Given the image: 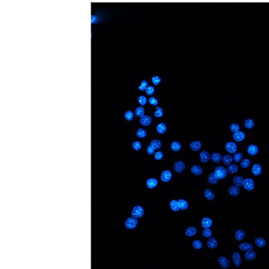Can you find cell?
Instances as JSON below:
<instances>
[{"instance_id": "49", "label": "cell", "mask_w": 269, "mask_h": 269, "mask_svg": "<svg viewBox=\"0 0 269 269\" xmlns=\"http://www.w3.org/2000/svg\"><path fill=\"white\" fill-rule=\"evenodd\" d=\"M154 92H155V89L153 86H147V88L145 89V92H146L147 94L149 96L153 95Z\"/></svg>"}, {"instance_id": "2", "label": "cell", "mask_w": 269, "mask_h": 269, "mask_svg": "<svg viewBox=\"0 0 269 269\" xmlns=\"http://www.w3.org/2000/svg\"><path fill=\"white\" fill-rule=\"evenodd\" d=\"M137 224H138L137 219L133 218V217L127 218L125 221V228L129 229H133L135 228L136 227H137Z\"/></svg>"}, {"instance_id": "29", "label": "cell", "mask_w": 269, "mask_h": 269, "mask_svg": "<svg viewBox=\"0 0 269 269\" xmlns=\"http://www.w3.org/2000/svg\"><path fill=\"white\" fill-rule=\"evenodd\" d=\"M219 179L215 176L214 173L210 174L208 176V181L211 184H216L219 182Z\"/></svg>"}, {"instance_id": "51", "label": "cell", "mask_w": 269, "mask_h": 269, "mask_svg": "<svg viewBox=\"0 0 269 269\" xmlns=\"http://www.w3.org/2000/svg\"><path fill=\"white\" fill-rule=\"evenodd\" d=\"M161 80V78H160V77H159V76H154V77L151 78L152 82H153V83L154 84V85H155V86L159 85V83H160Z\"/></svg>"}, {"instance_id": "40", "label": "cell", "mask_w": 269, "mask_h": 269, "mask_svg": "<svg viewBox=\"0 0 269 269\" xmlns=\"http://www.w3.org/2000/svg\"><path fill=\"white\" fill-rule=\"evenodd\" d=\"M141 147H142V145H141V143L138 141H136L132 143V148H133V150H135V151L141 150Z\"/></svg>"}, {"instance_id": "7", "label": "cell", "mask_w": 269, "mask_h": 269, "mask_svg": "<svg viewBox=\"0 0 269 269\" xmlns=\"http://www.w3.org/2000/svg\"><path fill=\"white\" fill-rule=\"evenodd\" d=\"M151 122L152 119L151 116L148 115H143L139 119V123L143 126H145V127L151 125Z\"/></svg>"}, {"instance_id": "10", "label": "cell", "mask_w": 269, "mask_h": 269, "mask_svg": "<svg viewBox=\"0 0 269 269\" xmlns=\"http://www.w3.org/2000/svg\"><path fill=\"white\" fill-rule=\"evenodd\" d=\"M218 262L223 268H228L230 265V261L224 257H219L218 258Z\"/></svg>"}, {"instance_id": "39", "label": "cell", "mask_w": 269, "mask_h": 269, "mask_svg": "<svg viewBox=\"0 0 269 269\" xmlns=\"http://www.w3.org/2000/svg\"><path fill=\"white\" fill-rule=\"evenodd\" d=\"M238 170V168L237 165L235 164H231L228 166V172L229 174H234L236 173Z\"/></svg>"}, {"instance_id": "8", "label": "cell", "mask_w": 269, "mask_h": 269, "mask_svg": "<svg viewBox=\"0 0 269 269\" xmlns=\"http://www.w3.org/2000/svg\"><path fill=\"white\" fill-rule=\"evenodd\" d=\"M172 174L170 170H165L161 174V180L164 182H168L171 180Z\"/></svg>"}, {"instance_id": "46", "label": "cell", "mask_w": 269, "mask_h": 269, "mask_svg": "<svg viewBox=\"0 0 269 269\" xmlns=\"http://www.w3.org/2000/svg\"><path fill=\"white\" fill-rule=\"evenodd\" d=\"M147 86H148V83L147 81L143 80L142 81L141 85L138 87V89L140 90V91H144V90H145V89L147 88Z\"/></svg>"}, {"instance_id": "44", "label": "cell", "mask_w": 269, "mask_h": 269, "mask_svg": "<svg viewBox=\"0 0 269 269\" xmlns=\"http://www.w3.org/2000/svg\"><path fill=\"white\" fill-rule=\"evenodd\" d=\"M192 245H193V247H194V248H195L196 250L201 249V248H202V246H203V245H202V242H200V240H198V239H196V240H194V241L193 242Z\"/></svg>"}, {"instance_id": "16", "label": "cell", "mask_w": 269, "mask_h": 269, "mask_svg": "<svg viewBox=\"0 0 269 269\" xmlns=\"http://www.w3.org/2000/svg\"><path fill=\"white\" fill-rule=\"evenodd\" d=\"M213 225V221L209 218H204L201 221V225L203 228H209Z\"/></svg>"}, {"instance_id": "28", "label": "cell", "mask_w": 269, "mask_h": 269, "mask_svg": "<svg viewBox=\"0 0 269 269\" xmlns=\"http://www.w3.org/2000/svg\"><path fill=\"white\" fill-rule=\"evenodd\" d=\"M211 160L213 162H215L216 164H219L220 161H221V160H222V156L220 154L214 153L211 155Z\"/></svg>"}, {"instance_id": "5", "label": "cell", "mask_w": 269, "mask_h": 269, "mask_svg": "<svg viewBox=\"0 0 269 269\" xmlns=\"http://www.w3.org/2000/svg\"><path fill=\"white\" fill-rule=\"evenodd\" d=\"M225 150L230 154H235L237 151V145L234 142H228L225 144Z\"/></svg>"}, {"instance_id": "15", "label": "cell", "mask_w": 269, "mask_h": 269, "mask_svg": "<svg viewBox=\"0 0 269 269\" xmlns=\"http://www.w3.org/2000/svg\"><path fill=\"white\" fill-rule=\"evenodd\" d=\"M228 192L230 195L232 196H238L239 193V188L237 186H232L229 188Z\"/></svg>"}, {"instance_id": "18", "label": "cell", "mask_w": 269, "mask_h": 269, "mask_svg": "<svg viewBox=\"0 0 269 269\" xmlns=\"http://www.w3.org/2000/svg\"><path fill=\"white\" fill-rule=\"evenodd\" d=\"M200 158L203 163H206L210 160L211 156L208 152H207L205 151H203L200 152Z\"/></svg>"}, {"instance_id": "27", "label": "cell", "mask_w": 269, "mask_h": 269, "mask_svg": "<svg viewBox=\"0 0 269 269\" xmlns=\"http://www.w3.org/2000/svg\"><path fill=\"white\" fill-rule=\"evenodd\" d=\"M197 230L194 227H189V228H186V229L185 230V234L187 236H193L196 234Z\"/></svg>"}, {"instance_id": "37", "label": "cell", "mask_w": 269, "mask_h": 269, "mask_svg": "<svg viewBox=\"0 0 269 269\" xmlns=\"http://www.w3.org/2000/svg\"><path fill=\"white\" fill-rule=\"evenodd\" d=\"M144 113H145V109L142 106H139L135 110V115L136 116H137V117L141 118V116L144 115Z\"/></svg>"}, {"instance_id": "20", "label": "cell", "mask_w": 269, "mask_h": 269, "mask_svg": "<svg viewBox=\"0 0 269 269\" xmlns=\"http://www.w3.org/2000/svg\"><path fill=\"white\" fill-rule=\"evenodd\" d=\"M262 166H260V165L256 164L254 165L253 166H252V173H253V174L255 175V176H259V175L262 173Z\"/></svg>"}, {"instance_id": "32", "label": "cell", "mask_w": 269, "mask_h": 269, "mask_svg": "<svg viewBox=\"0 0 269 269\" xmlns=\"http://www.w3.org/2000/svg\"><path fill=\"white\" fill-rule=\"evenodd\" d=\"M150 145L155 150H159V149L161 147V142L160 140H158V139H154V140H152L151 141Z\"/></svg>"}, {"instance_id": "54", "label": "cell", "mask_w": 269, "mask_h": 269, "mask_svg": "<svg viewBox=\"0 0 269 269\" xmlns=\"http://www.w3.org/2000/svg\"><path fill=\"white\" fill-rule=\"evenodd\" d=\"M155 149L151 146V145H149V146L147 147V154H149V155H153L154 154V152H155Z\"/></svg>"}, {"instance_id": "52", "label": "cell", "mask_w": 269, "mask_h": 269, "mask_svg": "<svg viewBox=\"0 0 269 269\" xmlns=\"http://www.w3.org/2000/svg\"><path fill=\"white\" fill-rule=\"evenodd\" d=\"M163 153L161 151H157L156 153H155L154 154V158L155 160H160L161 159L163 158Z\"/></svg>"}, {"instance_id": "12", "label": "cell", "mask_w": 269, "mask_h": 269, "mask_svg": "<svg viewBox=\"0 0 269 269\" xmlns=\"http://www.w3.org/2000/svg\"><path fill=\"white\" fill-rule=\"evenodd\" d=\"M257 256L256 252L253 251L252 250H250L246 251L245 253V258L247 260H253L257 258Z\"/></svg>"}, {"instance_id": "42", "label": "cell", "mask_w": 269, "mask_h": 269, "mask_svg": "<svg viewBox=\"0 0 269 269\" xmlns=\"http://www.w3.org/2000/svg\"><path fill=\"white\" fill-rule=\"evenodd\" d=\"M203 235L205 238H209L212 235V231L209 228H204L203 231Z\"/></svg>"}, {"instance_id": "35", "label": "cell", "mask_w": 269, "mask_h": 269, "mask_svg": "<svg viewBox=\"0 0 269 269\" xmlns=\"http://www.w3.org/2000/svg\"><path fill=\"white\" fill-rule=\"evenodd\" d=\"M244 125H245V127L246 129H252V128L254 127V120L253 119H246V121H244Z\"/></svg>"}, {"instance_id": "23", "label": "cell", "mask_w": 269, "mask_h": 269, "mask_svg": "<svg viewBox=\"0 0 269 269\" xmlns=\"http://www.w3.org/2000/svg\"><path fill=\"white\" fill-rule=\"evenodd\" d=\"M218 245V241L217 239L214 238H209L208 242H207V246L211 249H214L217 248V246Z\"/></svg>"}, {"instance_id": "21", "label": "cell", "mask_w": 269, "mask_h": 269, "mask_svg": "<svg viewBox=\"0 0 269 269\" xmlns=\"http://www.w3.org/2000/svg\"><path fill=\"white\" fill-rule=\"evenodd\" d=\"M190 172L193 174L196 175V176H199V175L203 173V169L200 166H197V165H194V166L191 168Z\"/></svg>"}, {"instance_id": "13", "label": "cell", "mask_w": 269, "mask_h": 269, "mask_svg": "<svg viewBox=\"0 0 269 269\" xmlns=\"http://www.w3.org/2000/svg\"><path fill=\"white\" fill-rule=\"evenodd\" d=\"M248 153L251 155H255L258 153V147L257 145L252 144L250 145L247 149Z\"/></svg>"}, {"instance_id": "33", "label": "cell", "mask_w": 269, "mask_h": 269, "mask_svg": "<svg viewBox=\"0 0 269 269\" xmlns=\"http://www.w3.org/2000/svg\"><path fill=\"white\" fill-rule=\"evenodd\" d=\"M255 244L259 248H262L266 245V240L262 238H257L255 239Z\"/></svg>"}, {"instance_id": "17", "label": "cell", "mask_w": 269, "mask_h": 269, "mask_svg": "<svg viewBox=\"0 0 269 269\" xmlns=\"http://www.w3.org/2000/svg\"><path fill=\"white\" fill-rule=\"evenodd\" d=\"M202 147V144L200 141H193L190 144V147L192 149V150L194 151H198L200 150V148Z\"/></svg>"}, {"instance_id": "50", "label": "cell", "mask_w": 269, "mask_h": 269, "mask_svg": "<svg viewBox=\"0 0 269 269\" xmlns=\"http://www.w3.org/2000/svg\"><path fill=\"white\" fill-rule=\"evenodd\" d=\"M242 158V154L241 153H235L234 155V160L235 162L238 163L241 161Z\"/></svg>"}, {"instance_id": "1", "label": "cell", "mask_w": 269, "mask_h": 269, "mask_svg": "<svg viewBox=\"0 0 269 269\" xmlns=\"http://www.w3.org/2000/svg\"><path fill=\"white\" fill-rule=\"evenodd\" d=\"M214 174L215 175V176L218 178L219 180H223L224 179V178L227 176V175H228V170L223 166H218L215 169Z\"/></svg>"}, {"instance_id": "38", "label": "cell", "mask_w": 269, "mask_h": 269, "mask_svg": "<svg viewBox=\"0 0 269 269\" xmlns=\"http://www.w3.org/2000/svg\"><path fill=\"white\" fill-rule=\"evenodd\" d=\"M136 136L139 138H144L147 136V131L144 130L143 129H139L136 132Z\"/></svg>"}, {"instance_id": "25", "label": "cell", "mask_w": 269, "mask_h": 269, "mask_svg": "<svg viewBox=\"0 0 269 269\" xmlns=\"http://www.w3.org/2000/svg\"><path fill=\"white\" fill-rule=\"evenodd\" d=\"M170 207L171 209L174 212L178 211L180 210V207H179V203H178V200H172L170 203Z\"/></svg>"}, {"instance_id": "36", "label": "cell", "mask_w": 269, "mask_h": 269, "mask_svg": "<svg viewBox=\"0 0 269 269\" xmlns=\"http://www.w3.org/2000/svg\"><path fill=\"white\" fill-rule=\"evenodd\" d=\"M178 203H179V207H180V209L184 211L186 210L188 207H189V204H188L187 201L184 199H180L178 200Z\"/></svg>"}, {"instance_id": "24", "label": "cell", "mask_w": 269, "mask_h": 269, "mask_svg": "<svg viewBox=\"0 0 269 269\" xmlns=\"http://www.w3.org/2000/svg\"><path fill=\"white\" fill-rule=\"evenodd\" d=\"M239 248L242 251H248L250 250H252L254 248V246L251 244L249 243H242V244H239Z\"/></svg>"}, {"instance_id": "43", "label": "cell", "mask_w": 269, "mask_h": 269, "mask_svg": "<svg viewBox=\"0 0 269 269\" xmlns=\"http://www.w3.org/2000/svg\"><path fill=\"white\" fill-rule=\"evenodd\" d=\"M163 115H164L163 109L160 106H157L156 111L154 112V116L155 117H161V116H163Z\"/></svg>"}, {"instance_id": "19", "label": "cell", "mask_w": 269, "mask_h": 269, "mask_svg": "<svg viewBox=\"0 0 269 269\" xmlns=\"http://www.w3.org/2000/svg\"><path fill=\"white\" fill-rule=\"evenodd\" d=\"M244 178L240 176H236L233 178V183L237 186H242L244 182Z\"/></svg>"}, {"instance_id": "55", "label": "cell", "mask_w": 269, "mask_h": 269, "mask_svg": "<svg viewBox=\"0 0 269 269\" xmlns=\"http://www.w3.org/2000/svg\"><path fill=\"white\" fill-rule=\"evenodd\" d=\"M95 18H96L95 16H92V17H91V19H92L91 22H92V24H94L95 23V21H96Z\"/></svg>"}, {"instance_id": "53", "label": "cell", "mask_w": 269, "mask_h": 269, "mask_svg": "<svg viewBox=\"0 0 269 269\" xmlns=\"http://www.w3.org/2000/svg\"><path fill=\"white\" fill-rule=\"evenodd\" d=\"M149 102H150V104L156 106L158 104V101L156 98H154V97H151V98L149 99Z\"/></svg>"}, {"instance_id": "11", "label": "cell", "mask_w": 269, "mask_h": 269, "mask_svg": "<svg viewBox=\"0 0 269 269\" xmlns=\"http://www.w3.org/2000/svg\"><path fill=\"white\" fill-rule=\"evenodd\" d=\"M232 259H233V261H234V263L235 265V267H240L241 264H242V260H241L240 255H239L238 252H235L233 254Z\"/></svg>"}, {"instance_id": "22", "label": "cell", "mask_w": 269, "mask_h": 269, "mask_svg": "<svg viewBox=\"0 0 269 269\" xmlns=\"http://www.w3.org/2000/svg\"><path fill=\"white\" fill-rule=\"evenodd\" d=\"M166 129H167L166 125H165L164 123H163V122L159 123V124L157 125V127H156L157 132L159 134H161V135L164 134L165 133H166Z\"/></svg>"}, {"instance_id": "34", "label": "cell", "mask_w": 269, "mask_h": 269, "mask_svg": "<svg viewBox=\"0 0 269 269\" xmlns=\"http://www.w3.org/2000/svg\"><path fill=\"white\" fill-rule=\"evenodd\" d=\"M205 196L208 200H213L215 198V194L209 189H206L205 191Z\"/></svg>"}, {"instance_id": "26", "label": "cell", "mask_w": 269, "mask_h": 269, "mask_svg": "<svg viewBox=\"0 0 269 269\" xmlns=\"http://www.w3.org/2000/svg\"><path fill=\"white\" fill-rule=\"evenodd\" d=\"M246 237L245 232L242 229H238L235 233V239L238 241H242Z\"/></svg>"}, {"instance_id": "45", "label": "cell", "mask_w": 269, "mask_h": 269, "mask_svg": "<svg viewBox=\"0 0 269 269\" xmlns=\"http://www.w3.org/2000/svg\"><path fill=\"white\" fill-rule=\"evenodd\" d=\"M240 165L243 168H247L250 166V161L248 159H244V160H243L241 161Z\"/></svg>"}, {"instance_id": "30", "label": "cell", "mask_w": 269, "mask_h": 269, "mask_svg": "<svg viewBox=\"0 0 269 269\" xmlns=\"http://www.w3.org/2000/svg\"><path fill=\"white\" fill-rule=\"evenodd\" d=\"M170 147L172 149V150L176 152V151H178L179 150H180L181 147H182V145H181V144L178 141H173Z\"/></svg>"}, {"instance_id": "6", "label": "cell", "mask_w": 269, "mask_h": 269, "mask_svg": "<svg viewBox=\"0 0 269 269\" xmlns=\"http://www.w3.org/2000/svg\"><path fill=\"white\" fill-rule=\"evenodd\" d=\"M185 169V164L182 161H178L174 165V170L178 173H182Z\"/></svg>"}, {"instance_id": "31", "label": "cell", "mask_w": 269, "mask_h": 269, "mask_svg": "<svg viewBox=\"0 0 269 269\" xmlns=\"http://www.w3.org/2000/svg\"><path fill=\"white\" fill-rule=\"evenodd\" d=\"M233 160V157L230 155H225L224 156L222 157V161L227 166H229L231 165L232 161Z\"/></svg>"}, {"instance_id": "3", "label": "cell", "mask_w": 269, "mask_h": 269, "mask_svg": "<svg viewBox=\"0 0 269 269\" xmlns=\"http://www.w3.org/2000/svg\"><path fill=\"white\" fill-rule=\"evenodd\" d=\"M144 214V209L141 206H135L132 210L131 215L135 218H141Z\"/></svg>"}, {"instance_id": "4", "label": "cell", "mask_w": 269, "mask_h": 269, "mask_svg": "<svg viewBox=\"0 0 269 269\" xmlns=\"http://www.w3.org/2000/svg\"><path fill=\"white\" fill-rule=\"evenodd\" d=\"M243 187L248 191H252L254 189V182L252 178H246L243 182Z\"/></svg>"}, {"instance_id": "41", "label": "cell", "mask_w": 269, "mask_h": 269, "mask_svg": "<svg viewBox=\"0 0 269 269\" xmlns=\"http://www.w3.org/2000/svg\"><path fill=\"white\" fill-rule=\"evenodd\" d=\"M133 116H134L133 112L131 111H128L126 112L125 113V115H124L125 119L128 121H131L133 119Z\"/></svg>"}, {"instance_id": "48", "label": "cell", "mask_w": 269, "mask_h": 269, "mask_svg": "<svg viewBox=\"0 0 269 269\" xmlns=\"http://www.w3.org/2000/svg\"><path fill=\"white\" fill-rule=\"evenodd\" d=\"M138 102L140 104L141 106H143L145 104H146V103L147 102L146 97L144 96H140L138 98Z\"/></svg>"}, {"instance_id": "9", "label": "cell", "mask_w": 269, "mask_h": 269, "mask_svg": "<svg viewBox=\"0 0 269 269\" xmlns=\"http://www.w3.org/2000/svg\"><path fill=\"white\" fill-rule=\"evenodd\" d=\"M233 137H234L235 141L238 142H241L245 139L246 135L244 132L238 131L237 132L234 133V135H233Z\"/></svg>"}, {"instance_id": "47", "label": "cell", "mask_w": 269, "mask_h": 269, "mask_svg": "<svg viewBox=\"0 0 269 269\" xmlns=\"http://www.w3.org/2000/svg\"><path fill=\"white\" fill-rule=\"evenodd\" d=\"M239 129H240L239 126L238 124H236V123H233V124L230 125V130L233 133H235L239 131Z\"/></svg>"}, {"instance_id": "14", "label": "cell", "mask_w": 269, "mask_h": 269, "mask_svg": "<svg viewBox=\"0 0 269 269\" xmlns=\"http://www.w3.org/2000/svg\"><path fill=\"white\" fill-rule=\"evenodd\" d=\"M158 184V181L155 178H150L148 179L146 182V186L148 189H152L155 188Z\"/></svg>"}]
</instances>
